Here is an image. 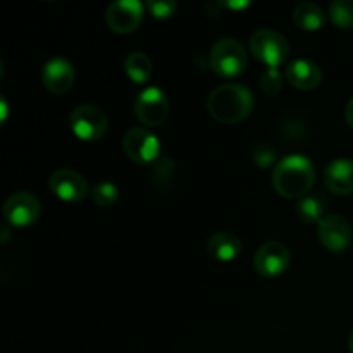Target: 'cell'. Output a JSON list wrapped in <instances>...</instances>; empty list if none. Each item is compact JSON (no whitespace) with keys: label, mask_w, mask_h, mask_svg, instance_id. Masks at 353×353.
Returning <instances> with one entry per match:
<instances>
[{"label":"cell","mask_w":353,"mask_h":353,"mask_svg":"<svg viewBox=\"0 0 353 353\" xmlns=\"http://www.w3.org/2000/svg\"><path fill=\"white\" fill-rule=\"evenodd\" d=\"M221 10H223V7H221V3H219V2L209 3V6L205 7L207 16H210V17H216L217 14H221Z\"/></svg>","instance_id":"83f0119b"},{"label":"cell","mask_w":353,"mask_h":353,"mask_svg":"<svg viewBox=\"0 0 353 353\" xmlns=\"http://www.w3.org/2000/svg\"><path fill=\"white\" fill-rule=\"evenodd\" d=\"M212 71L221 78H236L247 69L248 55L236 38H221L212 45L209 54Z\"/></svg>","instance_id":"3957f363"},{"label":"cell","mask_w":353,"mask_h":353,"mask_svg":"<svg viewBox=\"0 0 353 353\" xmlns=\"http://www.w3.org/2000/svg\"><path fill=\"white\" fill-rule=\"evenodd\" d=\"M221 3V7H223V9H230V10H243V9H247V7H250V2H247V0H245V2H240V0H228V2H219Z\"/></svg>","instance_id":"484cf974"},{"label":"cell","mask_w":353,"mask_h":353,"mask_svg":"<svg viewBox=\"0 0 353 353\" xmlns=\"http://www.w3.org/2000/svg\"><path fill=\"white\" fill-rule=\"evenodd\" d=\"M254 109V95L238 83H224L216 86L207 97V110L210 117L221 124H238L247 119Z\"/></svg>","instance_id":"7a4b0ae2"},{"label":"cell","mask_w":353,"mask_h":353,"mask_svg":"<svg viewBox=\"0 0 353 353\" xmlns=\"http://www.w3.org/2000/svg\"><path fill=\"white\" fill-rule=\"evenodd\" d=\"M123 150L138 165H154L161 159V141L147 128H131L123 138Z\"/></svg>","instance_id":"8992f818"},{"label":"cell","mask_w":353,"mask_h":353,"mask_svg":"<svg viewBox=\"0 0 353 353\" xmlns=\"http://www.w3.org/2000/svg\"><path fill=\"white\" fill-rule=\"evenodd\" d=\"M285 85V76L281 74L279 69H265L261 74V90L268 97L278 95Z\"/></svg>","instance_id":"603a6c76"},{"label":"cell","mask_w":353,"mask_h":353,"mask_svg":"<svg viewBox=\"0 0 353 353\" xmlns=\"http://www.w3.org/2000/svg\"><path fill=\"white\" fill-rule=\"evenodd\" d=\"M134 116L147 128H157L164 124L169 116L168 95L157 86H148L134 100Z\"/></svg>","instance_id":"52a82bcc"},{"label":"cell","mask_w":353,"mask_h":353,"mask_svg":"<svg viewBox=\"0 0 353 353\" xmlns=\"http://www.w3.org/2000/svg\"><path fill=\"white\" fill-rule=\"evenodd\" d=\"M207 252L214 261L231 262L241 254V241L236 234L219 231L207 240Z\"/></svg>","instance_id":"2e32d148"},{"label":"cell","mask_w":353,"mask_h":353,"mask_svg":"<svg viewBox=\"0 0 353 353\" xmlns=\"http://www.w3.org/2000/svg\"><path fill=\"white\" fill-rule=\"evenodd\" d=\"M293 23L303 31H317L326 26V14L317 3L302 2L293 10Z\"/></svg>","instance_id":"e0dca14e"},{"label":"cell","mask_w":353,"mask_h":353,"mask_svg":"<svg viewBox=\"0 0 353 353\" xmlns=\"http://www.w3.org/2000/svg\"><path fill=\"white\" fill-rule=\"evenodd\" d=\"M90 195H92V200L97 205L107 209V207H112L117 202V199H119V190H117V186L114 183L100 181L93 186Z\"/></svg>","instance_id":"44dd1931"},{"label":"cell","mask_w":353,"mask_h":353,"mask_svg":"<svg viewBox=\"0 0 353 353\" xmlns=\"http://www.w3.org/2000/svg\"><path fill=\"white\" fill-rule=\"evenodd\" d=\"M292 264V254L281 241H268L261 245L254 255V269L262 278H278L285 274Z\"/></svg>","instance_id":"9c48e42d"},{"label":"cell","mask_w":353,"mask_h":353,"mask_svg":"<svg viewBox=\"0 0 353 353\" xmlns=\"http://www.w3.org/2000/svg\"><path fill=\"white\" fill-rule=\"evenodd\" d=\"M69 128L83 141H99L109 130V117L100 107L83 103L72 109L69 116Z\"/></svg>","instance_id":"5b68a950"},{"label":"cell","mask_w":353,"mask_h":353,"mask_svg":"<svg viewBox=\"0 0 353 353\" xmlns=\"http://www.w3.org/2000/svg\"><path fill=\"white\" fill-rule=\"evenodd\" d=\"M272 188L283 199L300 200L309 195L316 181V169L305 155H288L272 169Z\"/></svg>","instance_id":"6da1fadb"},{"label":"cell","mask_w":353,"mask_h":353,"mask_svg":"<svg viewBox=\"0 0 353 353\" xmlns=\"http://www.w3.org/2000/svg\"><path fill=\"white\" fill-rule=\"evenodd\" d=\"M172 174H174V162L169 157H161L154 165H152V183L159 190L165 188V183H171Z\"/></svg>","instance_id":"7402d4cb"},{"label":"cell","mask_w":353,"mask_h":353,"mask_svg":"<svg viewBox=\"0 0 353 353\" xmlns=\"http://www.w3.org/2000/svg\"><path fill=\"white\" fill-rule=\"evenodd\" d=\"M317 238L327 252L340 254L345 252L352 243V226L343 216L331 214L324 216L317 224Z\"/></svg>","instance_id":"8fae6325"},{"label":"cell","mask_w":353,"mask_h":353,"mask_svg":"<svg viewBox=\"0 0 353 353\" xmlns=\"http://www.w3.org/2000/svg\"><path fill=\"white\" fill-rule=\"evenodd\" d=\"M296 216L302 223L307 224H319L323 221V214H324V203L319 196H312L307 195L303 199H300L295 205Z\"/></svg>","instance_id":"d6986e66"},{"label":"cell","mask_w":353,"mask_h":353,"mask_svg":"<svg viewBox=\"0 0 353 353\" xmlns=\"http://www.w3.org/2000/svg\"><path fill=\"white\" fill-rule=\"evenodd\" d=\"M345 121H347L348 126L353 130V97H350V100L345 105Z\"/></svg>","instance_id":"4316f807"},{"label":"cell","mask_w":353,"mask_h":353,"mask_svg":"<svg viewBox=\"0 0 353 353\" xmlns=\"http://www.w3.org/2000/svg\"><path fill=\"white\" fill-rule=\"evenodd\" d=\"M7 114H9V105H7L6 97L2 95L0 97V121H2V123H6Z\"/></svg>","instance_id":"f1b7e54d"},{"label":"cell","mask_w":353,"mask_h":353,"mask_svg":"<svg viewBox=\"0 0 353 353\" xmlns=\"http://www.w3.org/2000/svg\"><path fill=\"white\" fill-rule=\"evenodd\" d=\"M2 234H3V236H2V240H0V241H2V243H6V241L9 240V228H7V226H3V230H2Z\"/></svg>","instance_id":"f546056e"},{"label":"cell","mask_w":353,"mask_h":353,"mask_svg":"<svg viewBox=\"0 0 353 353\" xmlns=\"http://www.w3.org/2000/svg\"><path fill=\"white\" fill-rule=\"evenodd\" d=\"M330 19L341 30H353V0H336L331 3Z\"/></svg>","instance_id":"ffe728a7"},{"label":"cell","mask_w":353,"mask_h":353,"mask_svg":"<svg viewBox=\"0 0 353 353\" xmlns=\"http://www.w3.org/2000/svg\"><path fill=\"white\" fill-rule=\"evenodd\" d=\"M124 72H126V76L131 81L141 85V83H147L152 78L154 62H152V59L145 52H131L124 59Z\"/></svg>","instance_id":"ac0fdd59"},{"label":"cell","mask_w":353,"mask_h":353,"mask_svg":"<svg viewBox=\"0 0 353 353\" xmlns=\"http://www.w3.org/2000/svg\"><path fill=\"white\" fill-rule=\"evenodd\" d=\"M2 214L9 226L26 228L37 223L41 216V203L33 193L14 192L3 202Z\"/></svg>","instance_id":"ba28073f"},{"label":"cell","mask_w":353,"mask_h":353,"mask_svg":"<svg viewBox=\"0 0 353 353\" xmlns=\"http://www.w3.org/2000/svg\"><path fill=\"white\" fill-rule=\"evenodd\" d=\"M145 6L138 0H116L105 9V23L110 31L119 34L133 33L140 28Z\"/></svg>","instance_id":"30bf717a"},{"label":"cell","mask_w":353,"mask_h":353,"mask_svg":"<svg viewBox=\"0 0 353 353\" xmlns=\"http://www.w3.org/2000/svg\"><path fill=\"white\" fill-rule=\"evenodd\" d=\"M252 161L262 169H268L269 165L274 164L276 161V150L269 147L268 143H257L252 148Z\"/></svg>","instance_id":"d4e9b609"},{"label":"cell","mask_w":353,"mask_h":353,"mask_svg":"<svg viewBox=\"0 0 353 353\" xmlns=\"http://www.w3.org/2000/svg\"><path fill=\"white\" fill-rule=\"evenodd\" d=\"M252 55L269 69H279V65L288 61L290 43L285 34L276 30L262 28L252 33L248 41Z\"/></svg>","instance_id":"277c9868"},{"label":"cell","mask_w":353,"mask_h":353,"mask_svg":"<svg viewBox=\"0 0 353 353\" xmlns=\"http://www.w3.org/2000/svg\"><path fill=\"white\" fill-rule=\"evenodd\" d=\"M50 192L64 202H79L90 193L88 181L72 169H57L48 178Z\"/></svg>","instance_id":"7c38bea8"},{"label":"cell","mask_w":353,"mask_h":353,"mask_svg":"<svg viewBox=\"0 0 353 353\" xmlns=\"http://www.w3.org/2000/svg\"><path fill=\"white\" fill-rule=\"evenodd\" d=\"M324 185L334 195L353 193V161L334 159L324 169Z\"/></svg>","instance_id":"9a60e30c"},{"label":"cell","mask_w":353,"mask_h":353,"mask_svg":"<svg viewBox=\"0 0 353 353\" xmlns=\"http://www.w3.org/2000/svg\"><path fill=\"white\" fill-rule=\"evenodd\" d=\"M145 9L155 17V19H169L178 10V3L174 0H148Z\"/></svg>","instance_id":"cb8c5ba5"},{"label":"cell","mask_w":353,"mask_h":353,"mask_svg":"<svg viewBox=\"0 0 353 353\" xmlns=\"http://www.w3.org/2000/svg\"><path fill=\"white\" fill-rule=\"evenodd\" d=\"M74 65L64 57H52L41 68V83L45 88L55 95L69 92L74 85Z\"/></svg>","instance_id":"4fadbf2b"},{"label":"cell","mask_w":353,"mask_h":353,"mask_svg":"<svg viewBox=\"0 0 353 353\" xmlns=\"http://www.w3.org/2000/svg\"><path fill=\"white\" fill-rule=\"evenodd\" d=\"M285 78L288 79L290 85L302 92H310L316 90L323 83V71L316 62L309 59H296L288 64L285 71Z\"/></svg>","instance_id":"5bb4252c"},{"label":"cell","mask_w":353,"mask_h":353,"mask_svg":"<svg viewBox=\"0 0 353 353\" xmlns=\"http://www.w3.org/2000/svg\"><path fill=\"white\" fill-rule=\"evenodd\" d=\"M348 352L353 353V330L350 331V334H348Z\"/></svg>","instance_id":"4dcf8cb0"}]
</instances>
